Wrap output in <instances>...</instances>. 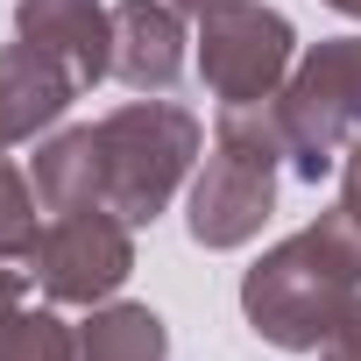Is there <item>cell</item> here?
I'll list each match as a JSON object with an SVG mask.
<instances>
[{
  "label": "cell",
  "mask_w": 361,
  "mask_h": 361,
  "mask_svg": "<svg viewBox=\"0 0 361 361\" xmlns=\"http://www.w3.org/2000/svg\"><path fill=\"white\" fill-rule=\"evenodd\" d=\"M361 298V227L333 206L290 241L262 248V262L241 276V319L283 347V354H319L333 326Z\"/></svg>",
  "instance_id": "cell-1"
},
{
  "label": "cell",
  "mask_w": 361,
  "mask_h": 361,
  "mask_svg": "<svg viewBox=\"0 0 361 361\" xmlns=\"http://www.w3.org/2000/svg\"><path fill=\"white\" fill-rule=\"evenodd\" d=\"M283 128H276V106H227L220 128H213V149H206V170L192 177V199H185V227L199 248L227 255V248H248L269 213H276V185H283Z\"/></svg>",
  "instance_id": "cell-2"
},
{
  "label": "cell",
  "mask_w": 361,
  "mask_h": 361,
  "mask_svg": "<svg viewBox=\"0 0 361 361\" xmlns=\"http://www.w3.org/2000/svg\"><path fill=\"white\" fill-rule=\"evenodd\" d=\"M199 114L177 99H128L114 114L92 121V156H99V206L121 213L128 227H156L163 206L177 199V185L199 163Z\"/></svg>",
  "instance_id": "cell-3"
},
{
  "label": "cell",
  "mask_w": 361,
  "mask_h": 361,
  "mask_svg": "<svg viewBox=\"0 0 361 361\" xmlns=\"http://www.w3.org/2000/svg\"><path fill=\"white\" fill-rule=\"evenodd\" d=\"M276 106V128H283V156L305 185L340 170V156L361 142V36H326L312 43L283 92L269 99Z\"/></svg>",
  "instance_id": "cell-4"
},
{
  "label": "cell",
  "mask_w": 361,
  "mask_h": 361,
  "mask_svg": "<svg viewBox=\"0 0 361 361\" xmlns=\"http://www.w3.org/2000/svg\"><path fill=\"white\" fill-rule=\"evenodd\" d=\"M199 78L220 106H262L283 92L298 64V29L262 0H213L199 8Z\"/></svg>",
  "instance_id": "cell-5"
},
{
  "label": "cell",
  "mask_w": 361,
  "mask_h": 361,
  "mask_svg": "<svg viewBox=\"0 0 361 361\" xmlns=\"http://www.w3.org/2000/svg\"><path fill=\"white\" fill-rule=\"evenodd\" d=\"M29 262L50 305H106L135 276V227L106 206H64L43 220V241Z\"/></svg>",
  "instance_id": "cell-6"
},
{
  "label": "cell",
  "mask_w": 361,
  "mask_h": 361,
  "mask_svg": "<svg viewBox=\"0 0 361 361\" xmlns=\"http://www.w3.org/2000/svg\"><path fill=\"white\" fill-rule=\"evenodd\" d=\"M15 36L57 57L78 92L114 78V8H99V0H15Z\"/></svg>",
  "instance_id": "cell-7"
},
{
  "label": "cell",
  "mask_w": 361,
  "mask_h": 361,
  "mask_svg": "<svg viewBox=\"0 0 361 361\" xmlns=\"http://www.w3.org/2000/svg\"><path fill=\"white\" fill-rule=\"evenodd\" d=\"M185 8L170 0H114V78L128 92H170L185 71Z\"/></svg>",
  "instance_id": "cell-8"
},
{
  "label": "cell",
  "mask_w": 361,
  "mask_h": 361,
  "mask_svg": "<svg viewBox=\"0 0 361 361\" xmlns=\"http://www.w3.org/2000/svg\"><path fill=\"white\" fill-rule=\"evenodd\" d=\"M71 99H78L71 71H64L57 57H43V50H29V43L15 36L8 50H0V156H8L15 142L50 135V128L71 114Z\"/></svg>",
  "instance_id": "cell-9"
},
{
  "label": "cell",
  "mask_w": 361,
  "mask_h": 361,
  "mask_svg": "<svg viewBox=\"0 0 361 361\" xmlns=\"http://www.w3.org/2000/svg\"><path fill=\"white\" fill-rule=\"evenodd\" d=\"M0 361H78V326L29 298V276L0 262Z\"/></svg>",
  "instance_id": "cell-10"
},
{
  "label": "cell",
  "mask_w": 361,
  "mask_h": 361,
  "mask_svg": "<svg viewBox=\"0 0 361 361\" xmlns=\"http://www.w3.org/2000/svg\"><path fill=\"white\" fill-rule=\"evenodd\" d=\"M78 361H170V326L149 305H92L78 326Z\"/></svg>",
  "instance_id": "cell-11"
},
{
  "label": "cell",
  "mask_w": 361,
  "mask_h": 361,
  "mask_svg": "<svg viewBox=\"0 0 361 361\" xmlns=\"http://www.w3.org/2000/svg\"><path fill=\"white\" fill-rule=\"evenodd\" d=\"M43 220L50 213L36 199V177L0 156V262H29L36 241H43Z\"/></svg>",
  "instance_id": "cell-12"
},
{
  "label": "cell",
  "mask_w": 361,
  "mask_h": 361,
  "mask_svg": "<svg viewBox=\"0 0 361 361\" xmlns=\"http://www.w3.org/2000/svg\"><path fill=\"white\" fill-rule=\"evenodd\" d=\"M319 361H361V298H354V312L333 326V340L319 347Z\"/></svg>",
  "instance_id": "cell-13"
},
{
  "label": "cell",
  "mask_w": 361,
  "mask_h": 361,
  "mask_svg": "<svg viewBox=\"0 0 361 361\" xmlns=\"http://www.w3.org/2000/svg\"><path fill=\"white\" fill-rule=\"evenodd\" d=\"M340 213H347V220L361 227V142H354V149L340 156Z\"/></svg>",
  "instance_id": "cell-14"
},
{
  "label": "cell",
  "mask_w": 361,
  "mask_h": 361,
  "mask_svg": "<svg viewBox=\"0 0 361 361\" xmlns=\"http://www.w3.org/2000/svg\"><path fill=\"white\" fill-rule=\"evenodd\" d=\"M326 8H340V15H354V22H361V0H326Z\"/></svg>",
  "instance_id": "cell-15"
},
{
  "label": "cell",
  "mask_w": 361,
  "mask_h": 361,
  "mask_svg": "<svg viewBox=\"0 0 361 361\" xmlns=\"http://www.w3.org/2000/svg\"><path fill=\"white\" fill-rule=\"evenodd\" d=\"M170 8H185V15H199V8H213V0H170Z\"/></svg>",
  "instance_id": "cell-16"
}]
</instances>
